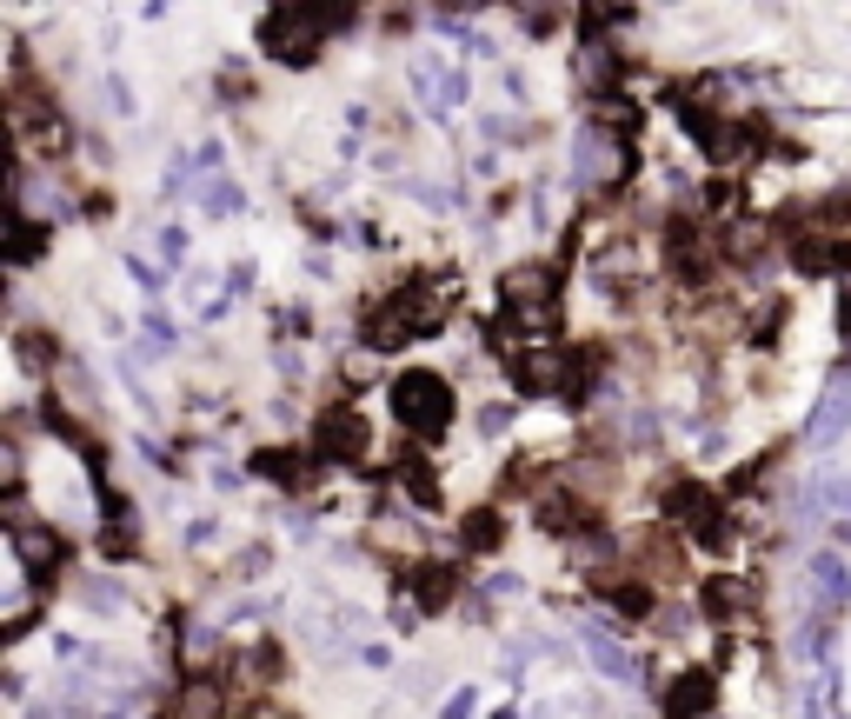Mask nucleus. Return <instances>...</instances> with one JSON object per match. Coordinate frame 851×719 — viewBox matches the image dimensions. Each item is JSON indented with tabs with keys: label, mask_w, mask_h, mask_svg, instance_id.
Returning <instances> with one entry per match:
<instances>
[{
	"label": "nucleus",
	"mask_w": 851,
	"mask_h": 719,
	"mask_svg": "<svg viewBox=\"0 0 851 719\" xmlns=\"http://www.w3.org/2000/svg\"><path fill=\"white\" fill-rule=\"evenodd\" d=\"M54 240V220H34V213H8V260L14 267H34Z\"/></svg>",
	"instance_id": "nucleus-18"
},
{
	"label": "nucleus",
	"mask_w": 851,
	"mask_h": 719,
	"mask_svg": "<svg viewBox=\"0 0 851 719\" xmlns=\"http://www.w3.org/2000/svg\"><path fill=\"white\" fill-rule=\"evenodd\" d=\"M805 587L818 593V613H838L851 600V567L838 553H818V559H805Z\"/></svg>",
	"instance_id": "nucleus-16"
},
{
	"label": "nucleus",
	"mask_w": 851,
	"mask_h": 719,
	"mask_svg": "<svg viewBox=\"0 0 851 719\" xmlns=\"http://www.w3.org/2000/svg\"><path fill=\"white\" fill-rule=\"evenodd\" d=\"M406 600L433 619V613H446L453 600H459V567L453 559H412L406 567Z\"/></svg>",
	"instance_id": "nucleus-9"
},
{
	"label": "nucleus",
	"mask_w": 851,
	"mask_h": 719,
	"mask_svg": "<svg viewBox=\"0 0 851 719\" xmlns=\"http://www.w3.org/2000/svg\"><path fill=\"white\" fill-rule=\"evenodd\" d=\"M200 207H207L213 220H226V213H240V207H246V194H240L233 181H200Z\"/></svg>",
	"instance_id": "nucleus-26"
},
{
	"label": "nucleus",
	"mask_w": 851,
	"mask_h": 719,
	"mask_svg": "<svg viewBox=\"0 0 851 719\" xmlns=\"http://www.w3.org/2000/svg\"><path fill=\"white\" fill-rule=\"evenodd\" d=\"M725 267V247H719V240H712V227L692 213H678L672 227H665V274L678 280V287H706L712 274Z\"/></svg>",
	"instance_id": "nucleus-2"
},
{
	"label": "nucleus",
	"mask_w": 851,
	"mask_h": 719,
	"mask_svg": "<svg viewBox=\"0 0 851 719\" xmlns=\"http://www.w3.org/2000/svg\"><path fill=\"white\" fill-rule=\"evenodd\" d=\"M732 200H738V194H732V181H725V174H719V181H706V187H699V220L732 213Z\"/></svg>",
	"instance_id": "nucleus-28"
},
{
	"label": "nucleus",
	"mask_w": 851,
	"mask_h": 719,
	"mask_svg": "<svg viewBox=\"0 0 851 719\" xmlns=\"http://www.w3.org/2000/svg\"><path fill=\"white\" fill-rule=\"evenodd\" d=\"M260 47H267V60H280V67H313L319 47H326L319 8H267V14H260Z\"/></svg>",
	"instance_id": "nucleus-3"
},
{
	"label": "nucleus",
	"mask_w": 851,
	"mask_h": 719,
	"mask_svg": "<svg viewBox=\"0 0 851 719\" xmlns=\"http://www.w3.org/2000/svg\"><path fill=\"white\" fill-rule=\"evenodd\" d=\"M14 360H21V373H54L60 367V340L47 327H21L14 334Z\"/></svg>",
	"instance_id": "nucleus-20"
},
{
	"label": "nucleus",
	"mask_w": 851,
	"mask_h": 719,
	"mask_svg": "<svg viewBox=\"0 0 851 719\" xmlns=\"http://www.w3.org/2000/svg\"><path fill=\"white\" fill-rule=\"evenodd\" d=\"M473 706H479V693H453V706H446V719H473Z\"/></svg>",
	"instance_id": "nucleus-33"
},
{
	"label": "nucleus",
	"mask_w": 851,
	"mask_h": 719,
	"mask_svg": "<svg viewBox=\"0 0 851 719\" xmlns=\"http://www.w3.org/2000/svg\"><path fill=\"white\" fill-rule=\"evenodd\" d=\"M393 420L412 433V440H440L453 427V380L433 373V367H406L393 380Z\"/></svg>",
	"instance_id": "nucleus-1"
},
{
	"label": "nucleus",
	"mask_w": 851,
	"mask_h": 719,
	"mask_svg": "<svg viewBox=\"0 0 851 719\" xmlns=\"http://www.w3.org/2000/svg\"><path fill=\"white\" fill-rule=\"evenodd\" d=\"M844 433H851V373H831L818 414L805 420V447H838Z\"/></svg>",
	"instance_id": "nucleus-11"
},
{
	"label": "nucleus",
	"mask_w": 851,
	"mask_h": 719,
	"mask_svg": "<svg viewBox=\"0 0 851 719\" xmlns=\"http://www.w3.org/2000/svg\"><path fill=\"white\" fill-rule=\"evenodd\" d=\"M566 367H572V347H552V340H520L505 353V373H513L520 393H546V399H566Z\"/></svg>",
	"instance_id": "nucleus-6"
},
{
	"label": "nucleus",
	"mask_w": 851,
	"mask_h": 719,
	"mask_svg": "<svg viewBox=\"0 0 851 719\" xmlns=\"http://www.w3.org/2000/svg\"><path fill=\"white\" fill-rule=\"evenodd\" d=\"M585 127H599V134H613V140H639V127H645V114H639V94H599V101H585Z\"/></svg>",
	"instance_id": "nucleus-14"
},
{
	"label": "nucleus",
	"mask_w": 851,
	"mask_h": 719,
	"mask_svg": "<svg viewBox=\"0 0 851 719\" xmlns=\"http://www.w3.org/2000/svg\"><path fill=\"white\" fill-rule=\"evenodd\" d=\"M505 427H513V407H505V399H492V407H479V440H499Z\"/></svg>",
	"instance_id": "nucleus-29"
},
{
	"label": "nucleus",
	"mask_w": 851,
	"mask_h": 719,
	"mask_svg": "<svg viewBox=\"0 0 851 719\" xmlns=\"http://www.w3.org/2000/svg\"><path fill=\"white\" fill-rule=\"evenodd\" d=\"M14 559H21V567L47 587V580L67 567V540H60L54 526H40V520H34V526H21V533H14Z\"/></svg>",
	"instance_id": "nucleus-13"
},
{
	"label": "nucleus",
	"mask_w": 851,
	"mask_h": 719,
	"mask_svg": "<svg viewBox=\"0 0 851 719\" xmlns=\"http://www.w3.org/2000/svg\"><path fill=\"white\" fill-rule=\"evenodd\" d=\"M80 600H88V606H120V587H107V580H88V587H80Z\"/></svg>",
	"instance_id": "nucleus-30"
},
{
	"label": "nucleus",
	"mask_w": 851,
	"mask_h": 719,
	"mask_svg": "<svg viewBox=\"0 0 851 719\" xmlns=\"http://www.w3.org/2000/svg\"><path fill=\"white\" fill-rule=\"evenodd\" d=\"M658 507H665V520H672L678 533H692V540L725 513V507L712 500V487H699V479H672V487L658 494Z\"/></svg>",
	"instance_id": "nucleus-10"
},
{
	"label": "nucleus",
	"mask_w": 851,
	"mask_h": 719,
	"mask_svg": "<svg viewBox=\"0 0 851 719\" xmlns=\"http://www.w3.org/2000/svg\"><path fill=\"white\" fill-rule=\"evenodd\" d=\"M166 719H220V680H213V673H194Z\"/></svg>",
	"instance_id": "nucleus-19"
},
{
	"label": "nucleus",
	"mask_w": 851,
	"mask_h": 719,
	"mask_svg": "<svg viewBox=\"0 0 851 719\" xmlns=\"http://www.w3.org/2000/svg\"><path fill=\"white\" fill-rule=\"evenodd\" d=\"M373 447V420L347 399H333V407L313 414V460H366Z\"/></svg>",
	"instance_id": "nucleus-5"
},
{
	"label": "nucleus",
	"mask_w": 851,
	"mask_h": 719,
	"mask_svg": "<svg viewBox=\"0 0 851 719\" xmlns=\"http://www.w3.org/2000/svg\"><path fill=\"white\" fill-rule=\"evenodd\" d=\"M585 653H592V666H599L606 680H632V660H626V653L613 647V639H606L599 626H585Z\"/></svg>",
	"instance_id": "nucleus-23"
},
{
	"label": "nucleus",
	"mask_w": 851,
	"mask_h": 719,
	"mask_svg": "<svg viewBox=\"0 0 851 719\" xmlns=\"http://www.w3.org/2000/svg\"><path fill=\"white\" fill-rule=\"evenodd\" d=\"M572 174H579V187H592V194L606 200V194H619L632 181V147L613 140V134H599V127H585L572 140Z\"/></svg>",
	"instance_id": "nucleus-4"
},
{
	"label": "nucleus",
	"mask_w": 851,
	"mask_h": 719,
	"mask_svg": "<svg viewBox=\"0 0 851 719\" xmlns=\"http://www.w3.org/2000/svg\"><path fill=\"white\" fill-rule=\"evenodd\" d=\"M160 254H166V260H187V233L166 227V233H160Z\"/></svg>",
	"instance_id": "nucleus-32"
},
{
	"label": "nucleus",
	"mask_w": 851,
	"mask_h": 719,
	"mask_svg": "<svg viewBox=\"0 0 851 719\" xmlns=\"http://www.w3.org/2000/svg\"><path fill=\"white\" fill-rule=\"evenodd\" d=\"M253 473H260V479H273V487H287V494H300L319 466H313L306 453H293V447H260V453H253Z\"/></svg>",
	"instance_id": "nucleus-17"
},
{
	"label": "nucleus",
	"mask_w": 851,
	"mask_h": 719,
	"mask_svg": "<svg viewBox=\"0 0 851 719\" xmlns=\"http://www.w3.org/2000/svg\"><path fill=\"white\" fill-rule=\"evenodd\" d=\"M831 540H838V546H851V520H838V526H831Z\"/></svg>",
	"instance_id": "nucleus-34"
},
{
	"label": "nucleus",
	"mask_w": 851,
	"mask_h": 719,
	"mask_svg": "<svg viewBox=\"0 0 851 719\" xmlns=\"http://www.w3.org/2000/svg\"><path fill=\"white\" fill-rule=\"evenodd\" d=\"M220 94H226V101H246V94H253V88H246V73H240V67H226V73H220Z\"/></svg>",
	"instance_id": "nucleus-31"
},
{
	"label": "nucleus",
	"mask_w": 851,
	"mask_h": 719,
	"mask_svg": "<svg viewBox=\"0 0 851 719\" xmlns=\"http://www.w3.org/2000/svg\"><path fill=\"white\" fill-rule=\"evenodd\" d=\"M399 487H406L412 507L433 513V507H440V466H426L419 453H406V460H399Z\"/></svg>",
	"instance_id": "nucleus-21"
},
{
	"label": "nucleus",
	"mask_w": 851,
	"mask_h": 719,
	"mask_svg": "<svg viewBox=\"0 0 851 719\" xmlns=\"http://www.w3.org/2000/svg\"><path fill=\"white\" fill-rule=\"evenodd\" d=\"M459 540H466L473 553H499V546H505V513H499V507H473V513L459 520Z\"/></svg>",
	"instance_id": "nucleus-22"
},
{
	"label": "nucleus",
	"mask_w": 851,
	"mask_h": 719,
	"mask_svg": "<svg viewBox=\"0 0 851 719\" xmlns=\"http://www.w3.org/2000/svg\"><path fill=\"white\" fill-rule=\"evenodd\" d=\"M699 613H706L712 626H738V619L751 613L745 573H706V580H699Z\"/></svg>",
	"instance_id": "nucleus-12"
},
{
	"label": "nucleus",
	"mask_w": 851,
	"mask_h": 719,
	"mask_svg": "<svg viewBox=\"0 0 851 719\" xmlns=\"http://www.w3.org/2000/svg\"><path fill=\"white\" fill-rule=\"evenodd\" d=\"M101 553L107 559H133L140 553V520H107L101 526Z\"/></svg>",
	"instance_id": "nucleus-25"
},
{
	"label": "nucleus",
	"mask_w": 851,
	"mask_h": 719,
	"mask_svg": "<svg viewBox=\"0 0 851 719\" xmlns=\"http://www.w3.org/2000/svg\"><path fill=\"white\" fill-rule=\"evenodd\" d=\"M253 719H293V712H253Z\"/></svg>",
	"instance_id": "nucleus-35"
},
{
	"label": "nucleus",
	"mask_w": 851,
	"mask_h": 719,
	"mask_svg": "<svg viewBox=\"0 0 851 719\" xmlns=\"http://www.w3.org/2000/svg\"><path fill=\"white\" fill-rule=\"evenodd\" d=\"M592 593H599L613 613H619V626H639V619H652L658 613V593H652V580H606V587H592Z\"/></svg>",
	"instance_id": "nucleus-15"
},
{
	"label": "nucleus",
	"mask_w": 851,
	"mask_h": 719,
	"mask_svg": "<svg viewBox=\"0 0 851 719\" xmlns=\"http://www.w3.org/2000/svg\"><path fill=\"white\" fill-rule=\"evenodd\" d=\"M785 267H798L805 280H838L851 267V247H844V233H792Z\"/></svg>",
	"instance_id": "nucleus-7"
},
{
	"label": "nucleus",
	"mask_w": 851,
	"mask_h": 719,
	"mask_svg": "<svg viewBox=\"0 0 851 719\" xmlns=\"http://www.w3.org/2000/svg\"><path fill=\"white\" fill-rule=\"evenodd\" d=\"M785 320H792V300H765V313L745 327V340H751V347H772V340L785 334Z\"/></svg>",
	"instance_id": "nucleus-24"
},
{
	"label": "nucleus",
	"mask_w": 851,
	"mask_h": 719,
	"mask_svg": "<svg viewBox=\"0 0 851 719\" xmlns=\"http://www.w3.org/2000/svg\"><path fill=\"white\" fill-rule=\"evenodd\" d=\"M712 706H719V673L686 666V673H672V686L658 699V719H712Z\"/></svg>",
	"instance_id": "nucleus-8"
},
{
	"label": "nucleus",
	"mask_w": 851,
	"mask_h": 719,
	"mask_svg": "<svg viewBox=\"0 0 851 719\" xmlns=\"http://www.w3.org/2000/svg\"><path fill=\"white\" fill-rule=\"evenodd\" d=\"M566 21H579V14H566V8H520V27L533 40H552V27H566Z\"/></svg>",
	"instance_id": "nucleus-27"
}]
</instances>
